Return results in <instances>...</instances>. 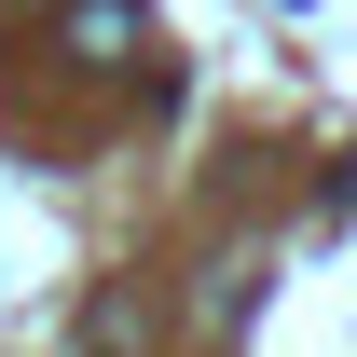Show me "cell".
I'll list each match as a JSON object with an SVG mask.
<instances>
[{
    "instance_id": "obj_2",
    "label": "cell",
    "mask_w": 357,
    "mask_h": 357,
    "mask_svg": "<svg viewBox=\"0 0 357 357\" xmlns=\"http://www.w3.org/2000/svg\"><path fill=\"white\" fill-rule=\"evenodd\" d=\"M151 344V303H137V289H110V303L83 316V357H137Z\"/></svg>"
},
{
    "instance_id": "obj_1",
    "label": "cell",
    "mask_w": 357,
    "mask_h": 357,
    "mask_svg": "<svg viewBox=\"0 0 357 357\" xmlns=\"http://www.w3.org/2000/svg\"><path fill=\"white\" fill-rule=\"evenodd\" d=\"M69 42H83L96 69H124V55L151 42V14H137V0H69Z\"/></svg>"
}]
</instances>
